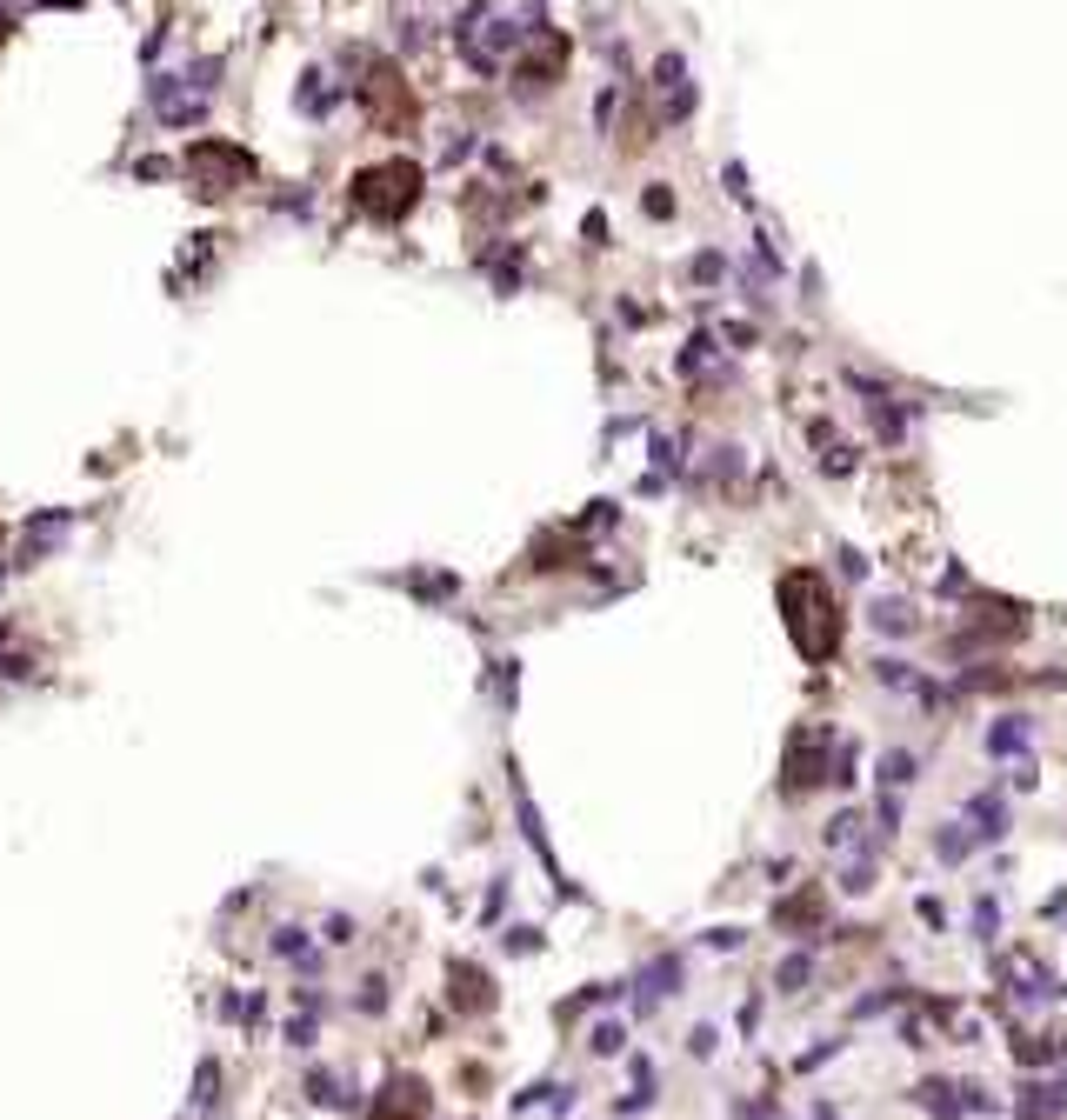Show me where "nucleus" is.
Listing matches in <instances>:
<instances>
[{
	"instance_id": "nucleus-2",
	"label": "nucleus",
	"mask_w": 1067,
	"mask_h": 1120,
	"mask_svg": "<svg viewBox=\"0 0 1067 1120\" xmlns=\"http://www.w3.org/2000/svg\"><path fill=\"white\" fill-rule=\"evenodd\" d=\"M414 200H421V167L414 160H380V167H360L354 174V207L374 220H400L414 214Z\"/></svg>"
},
{
	"instance_id": "nucleus-6",
	"label": "nucleus",
	"mask_w": 1067,
	"mask_h": 1120,
	"mask_svg": "<svg viewBox=\"0 0 1067 1120\" xmlns=\"http://www.w3.org/2000/svg\"><path fill=\"white\" fill-rule=\"evenodd\" d=\"M454 1008H467V1013H474V1008H494V988H488V974H481V967H454Z\"/></svg>"
},
{
	"instance_id": "nucleus-10",
	"label": "nucleus",
	"mask_w": 1067,
	"mask_h": 1120,
	"mask_svg": "<svg viewBox=\"0 0 1067 1120\" xmlns=\"http://www.w3.org/2000/svg\"><path fill=\"white\" fill-rule=\"evenodd\" d=\"M914 774H921L914 754H888V761H881V781H888V787H901V781H914Z\"/></svg>"
},
{
	"instance_id": "nucleus-7",
	"label": "nucleus",
	"mask_w": 1067,
	"mask_h": 1120,
	"mask_svg": "<svg viewBox=\"0 0 1067 1120\" xmlns=\"http://www.w3.org/2000/svg\"><path fill=\"white\" fill-rule=\"evenodd\" d=\"M61 541H67V514H41V521L21 534V560H34V554H47V548H61Z\"/></svg>"
},
{
	"instance_id": "nucleus-8",
	"label": "nucleus",
	"mask_w": 1067,
	"mask_h": 1120,
	"mask_svg": "<svg viewBox=\"0 0 1067 1120\" xmlns=\"http://www.w3.org/2000/svg\"><path fill=\"white\" fill-rule=\"evenodd\" d=\"M821 914H827V907H821V894H794V901H780V914H774V921L787 927V934H794V927H821Z\"/></svg>"
},
{
	"instance_id": "nucleus-3",
	"label": "nucleus",
	"mask_w": 1067,
	"mask_h": 1120,
	"mask_svg": "<svg viewBox=\"0 0 1067 1120\" xmlns=\"http://www.w3.org/2000/svg\"><path fill=\"white\" fill-rule=\"evenodd\" d=\"M180 174H187V187H194L200 200H221V194H234L241 180H254V154H241L234 140H194V147L180 154Z\"/></svg>"
},
{
	"instance_id": "nucleus-13",
	"label": "nucleus",
	"mask_w": 1067,
	"mask_h": 1120,
	"mask_svg": "<svg viewBox=\"0 0 1067 1120\" xmlns=\"http://www.w3.org/2000/svg\"><path fill=\"white\" fill-rule=\"evenodd\" d=\"M967 847H974L967 834H941V860H967Z\"/></svg>"
},
{
	"instance_id": "nucleus-1",
	"label": "nucleus",
	"mask_w": 1067,
	"mask_h": 1120,
	"mask_svg": "<svg viewBox=\"0 0 1067 1120\" xmlns=\"http://www.w3.org/2000/svg\"><path fill=\"white\" fill-rule=\"evenodd\" d=\"M780 614H787V634H794L800 660H834L841 647V600L814 567L780 573Z\"/></svg>"
},
{
	"instance_id": "nucleus-9",
	"label": "nucleus",
	"mask_w": 1067,
	"mask_h": 1120,
	"mask_svg": "<svg viewBox=\"0 0 1067 1120\" xmlns=\"http://www.w3.org/2000/svg\"><path fill=\"white\" fill-rule=\"evenodd\" d=\"M874 627H881V634H901V627H914V614L901 600H881V607H874Z\"/></svg>"
},
{
	"instance_id": "nucleus-14",
	"label": "nucleus",
	"mask_w": 1067,
	"mask_h": 1120,
	"mask_svg": "<svg viewBox=\"0 0 1067 1120\" xmlns=\"http://www.w3.org/2000/svg\"><path fill=\"white\" fill-rule=\"evenodd\" d=\"M621 1047V1027H594V1054H614Z\"/></svg>"
},
{
	"instance_id": "nucleus-12",
	"label": "nucleus",
	"mask_w": 1067,
	"mask_h": 1120,
	"mask_svg": "<svg viewBox=\"0 0 1067 1120\" xmlns=\"http://www.w3.org/2000/svg\"><path fill=\"white\" fill-rule=\"evenodd\" d=\"M1027 741V727L1014 721V727H994V754H1007V747H1021Z\"/></svg>"
},
{
	"instance_id": "nucleus-5",
	"label": "nucleus",
	"mask_w": 1067,
	"mask_h": 1120,
	"mask_svg": "<svg viewBox=\"0 0 1067 1120\" xmlns=\"http://www.w3.org/2000/svg\"><path fill=\"white\" fill-rule=\"evenodd\" d=\"M427 1114H434L427 1087L414 1074H400V1080H387V1094L374 1100V1114H367V1120H427Z\"/></svg>"
},
{
	"instance_id": "nucleus-11",
	"label": "nucleus",
	"mask_w": 1067,
	"mask_h": 1120,
	"mask_svg": "<svg viewBox=\"0 0 1067 1120\" xmlns=\"http://www.w3.org/2000/svg\"><path fill=\"white\" fill-rule=\"evenodd\" d=\"M780 988H807V954H800V961H780Z\"/></svg>"
},
{
	"instance_id": "nucleus-4",
	"label": "nucleus",
	"mask_w": 1067,
	"mask_h": 1120,
	"mask_svg": "<svg viewBox=\"0 0 1067 1120\" xmlns=\"http://www.w3.org/2000/svg\"><path fill=\"white\" fill-rule=\"evenodd\" d=\"M827 754H834V734H827V727H800L794 747H787V800H800V793H814L821 781H834V774H827Z\"/></svg>"
}]
</instances>
